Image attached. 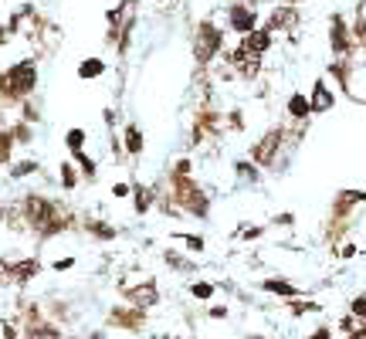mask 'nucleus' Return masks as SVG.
<instances>
[{
  "label": "nucleus",
  "mask_w": 366,
  "mask_h": 339,
  "mask_svg": "<svg viewBox=\"0 0 366 339\" xmlns=\"http://www.w3.org/2000/svg\"><path fill=\"white\" fill-rule=\"evenodd\" d=\"M17 207H21V217H24V228L30 234H38V241H51V238H61L65 231L78 228L75 214L65 204L48 197V194H38V190L24 194L17 201Z\"/></svg>",
  "instance_id": "nucleus-1"
},
{
  "label": "nucleus",
  "mask_w": 366,
  "mask_h": 339,
  "mask_svg": "<svg viewBox=\"0 0 366 339\" xmlns=\"http://www.w3.org/2000/svg\"><path fill=\"white\" fill-rule=\"evenodd\" d=\"M34 89H38V62L21 58V62H14L11 68L0 72V109L28 102Z\"/></svg>",
  "instance_id": "nucleus-2"
},
{
  "label": "nucleus",
  "mask_w": 366,
  "mask_h": 339,
  "mask_svg": "<svg viewBox=\"0 0 366 339\" xmlns=\"http://www.w3.org/2000/svg\"><path fill=\"white\" fill-rule=\"evenodd\" d=\"M170 197H173L180 214H190V217H197V221H207V217H211V197H207V190H204L194 177L170 173Z\"/></svg>",
  "instance_id": "nucleus-3"
},
{
  "label": "nucleus",
  "mask_w": 366,
  "mask_h": 339,
  "mask_svg": "<svg viewBox=\"0 0 366 339\" xmlns=\"http://www.w3.org/2000/svg\"><path fill=\"white\" fill-rule=\"evenodd\" d=\"M224 48V31L214 21H200L194 31V62L197 65H211Z\"/></svg>",
  "instance_id": "nucleus-4"
},
{
  "label": "nucleus",
  "mask_w": 366,
  "mask_h": 339,
  "mask_svg": "<svg viewBox=\"0 0 366 339\" xmlns=\"http://www.w3.org/2000/svg\"><path fill=\"white\" fill-rule=\"evenodd\" d=\"M112 329H126V333H143L146 329V309H136L129 306V302H122V306L109 309V319H106Z\"/></svg>",
  "instance_id": "nucleus-5"
},
{
  "label": "nucleus",
  "mask_w": 366,
  "mask_h": 339,
  "mask_svg": "<svg viewBox=\"0 0 366 339\" xmlns=\"http://www.w3.org/2000/svg\"><path fill=\"white\" fill-rule=\"evenodd\" d=\"M282 139H285V129H268V133L251 146V163H255V167H272L278 150H282Z\"/></svg>",
  "instance_id": "nucleus-6"
},
{
  "label": "nucleus",
  "mask_w": 366,
  "mask_h": 339,
  "mask_svg": "<svg viewBox=\"0 0 366 339\" xmlns=\"http://www.w3.org/2000/svg\"><path fill=\"white\" fill-rule=\"evenodd\" d=\"M122 299L136 309H152V306H160V289H156L152 278H146L139 285H122Z\"/></svg>",
  "instance_id": "nucleus-7"
},
{
  "label": "nucleus",
  "mask_w": 366,
  "mask_h": 339,
  "mask_svg": "<svg viewBox=\"0 0 366 339\" xmlns=\"http://www.w3.org/2000/svg\"><path fill=\"white\" fill-rule=\"evenodd\" d=\"M228 28L231 31H238L244 38V34L258 31V11L255 7H248V4H231L228 7Z\"/></svg>",
  "instance_id": "nucleus-8"
},
{
  "label": "nucleus",
  "mask_w": 366,
  "mask_h": 339,
  "mask_svg": "<svg viewBox=\"0 0 366 339\" xmlns=\"http://www.w3.org/2000/svg\"><path fill=\"white\" fill-rule=\"evenodd\" d=\"M268 48H272V31H268V28H258V31H251L241 38L238 55H244V58H261Z\"/></svg>",
  "instance_id": "nucleus-9"
},
{
  "label": "nucleus",
  "mask_w": 366,
  "mask_h": 339,
  "mask_svg": "<svg viewBox=\"0 0 366 339\" xmlns=\"http://www.w3.org/2000/svg\"><path fill=\"white\" fill-rule=\"evenodd\" d=\"M329 45H333V51L339 55V58H346V55L353 51L350 24H346L339 14H333V21H329Z\"/></svg>",
  "instance_id": "nucleus-10"
},
{
  "label": "nucleus",
  "mask_w": 366,
  "mask_h": 339,
  "mask_svg": "<svg viewBox=\"0 0 366 339\" xmlns=\"http://www.w3.org/2000/svg\"><path fill=\"white\" fill-rule=\"evenodd\" d=\"M78 228H82L85 234H92L95 241H112V238L119 234L109 221H102V217H82V221H78Z\"/></svg>",
  "instance_id": "nucleus-11"
},
{
  "label": "nucleus",
  "mask_w": 366,
  "mask_h": 339,
  "mask_svg": "<svg viewBox=\"0 0 366 339\" xmlns=\"http://www.w3.org/2000/svg\"><path fill=\"white\" fill-rule=\"evenodd\" d=\"M143 146H146L143 129H139L136 123L122 126V153H126V156H139V153H143Z\"/></svg>",
  "instance_id": "nucleus-12"
},
{
  "label": "nucleus",
  "mask_w": 366,
  "mask_h": 339,
  "mask_svg": "<svg viewBox=\"0 0 366 339\" xmlns=\"http://www.w3.org/2000/svg\"><path fill=\"white\" fill-rule=\"evenodd\" d=\"M309 102H312V116H316V112H329V109L336 106V95L329 92V85L319 78V82L312 85V99H309Z\"/></svg>",
  "instance_id": "nucleus-13"
},
{
  "label": "nucleus",
  "mask_w": 366,
  "mask_h": 339,
  "mask_svg": "<svg viewBox=\"0 0 366 339\" xmlns=\"http://www.w3.org/2000/svg\"><path fill=\"white\" fill-rule=\"evenodd\" d=\"M261 289H265V292H272V295H278V299H299V295H302L292 282H285V278H265V282H261Z\"/></svg>",
  "instance_id": "nucleus-14"
},
{
  "label": "nucleus",
  "mask_w": 366,
  "mask_h": 339,
  "mask_svg": "<svg viewBox=\"0 0 366 339\" xmlns=\"http://www.w3.org/2000/svg\"><path fill=\"white\" fill-rule=\"evenodd\" d=\"M152 201H156V190L143 184H133V207H136V214H150Z\"/></svg>",
  "instance_id": "nucleus-15"
},
{
  "label": "nucleus",
  "mask_w": 366,
  "mask_h": 339,
  "mask_svg": "<svg viewBox=\"0 0 366 339\" xmlns=\"http://www.w3.org/2000/svg\"><path fill=\"white\" fill-rule=\"evenodd\" d=\"M366 204V190H339L336 197V214H350V207Z\"/></svg>",
  "instance_id": "nucleus-16"
},
{
  "label": "nucleus",
  "mask_w": 366,
  "mask_h": 339,
  "mask_svg": "<svg viewBox=\"0 0 366 339\" xmlns=\"http://www.w3.org/2000/svg\"><path fill=\"white\" fill-rule=\"evenodd\" d=\"M295 21H299V17H295V11H292V7H278V11L268 17V24H265V28L274 34V31H282V28H292Z\"/></svg>",
  "instance_id": "nucleus-17"
},
{
  "label": "nucleus",
  "mask_w": 366,
  "mask_h": 339,
  "mask_svg": "<svg viewBox=\"0 0 366 339\" xmlns=\"http://www.w3.org/2000/svg\"><path fill=\"white\" fill-rule=\"evenodd\" d=\"M234 173H238V180L248 184V187L261 184V173H258V167H255L251 160H238V163H234Z\"/></svg>",
  "instance_id": "nucleus-18"
},
{
  "label": "nucleus",
  "mask_w": 366,
  "mask_h": 339,
  "mask_svg": "<svg viewBox=\"0 0 366 339\" xmlns=\"http://www.w3.org/2000/svg\"><path fill=\"white\" fill-rule=\"evenodd\" d=\"M14 150H17V143H14L11 126H7V129L0 126V167H4V163H14Z\"/></svg>",
  "instance_id": "nucleus-19"
},
{
  "label": "nucleus",
  "mask_w": 366,
  "mask_h": 339,
  "mask_svg": "<svg viewBox=\"0 0 366 339\" xmlns=\"http://www.w3.org/2000/svg\"><path fill=\"white\" fill-rule=\"evenodd\" d=\"M289 116H292V119H299V123H302V119H309V116H312V102H309L302 92H295L289 99Z\"/></svg>",
  "instance_id": "nucleus-20"
},
{
  "label": "nucleus",
  "mask_w": 366,
  "mask_h": 339,
  "mask_svg": "<svg viewBox=\"0 0 366 339\" xmlns=\"http://www.w3.org/2000/svg\"><path fill=\"white\" fill-rule=\"evenodd\" d=\"M58 177H61V187H65V190H75V187L82 184V173H78V167L72 160H65L58 167Z\"/></svg>",
  "instance_id": "nucleus-21"
},
{
  "label": "nucleus",
  "mask_w": 366,
  "mask_h": 339,
  "mask_svg": "<svg viewBox=\"0 0 366 339\" xmlns=\"http://www.w3.org/2000/svg\"><path fill=\"white\" fill-rule=\"evenodd\" d=\"M106 75V62L102 58H85V62L78 65V78H85V82H92V78Z\"/></svg>",
  "instance_id": "nucleus-22"
},
{
  "label": "nucleus",
  "mask_w": 366,
  "mask_h": 339,
  "mask_svg": "<svg viewBox=\"0 0 366 339\" xmlns=\"http://www.w3.org/2000/svg\"><path fill=\"white\" fill-rule=\"evenodd\" d=\"M41 170V163L38 160H14L11 163V180H24V177H34Z\"/></svg>",
  "instance_id": "nucleus-23"
},
{
  "label": "nucleus",
  "mask_w": 366,
  "mask_h": 339,
  "mask_svg": "<svg viewBox=\"0 0 366 339\" xmlns=\"http://www.w3.org/2000/svg\"><path fill=\"white\" fill-rule=\"evenodd\" d=\"M72 163H75L78 170H82V177L85 180H95V173H99V167H95V160H92L85 150H78V153H72Z\"/></svg>",
  "instance_id": "nucleus-24"
},
{
  "label": "nucleus",
  "mask_w": 366,
  "mask_h": 339,
  "mask_svg": "<svg viewBox=\"0 0 366 339\" xmlns=\"http://www.w3.org/2000/svg\"><path fill=\"white\" fill-rule=\"evenodd\" d=\"M163 262H167L173 272H194V268H197L190 258H183L180 251H173V248H167V251H163Z\"/></svg>",
  "instance_id": "nucleus-25"
},
{
  "label": "nucleus",
  "mask_w": 366,
  "mask_h": 339,
  "mask_svg": "<svg viewBox=\"0 0 366 339\" xmlns=\"http://www.w3.org/2000/svg\"><path fill=\"white\" fill-rule=\"evenodd\" d=\"M85 139H89V133H85V129H68V133H65V146H68V153L85 150Z\"/></svg>",
  "instance_id": "nucleus-26"
},
{
  "label": "nucleus",
  "mask_w": 366,
  "mask_h": 339,
  "mask_svg": "<svg viewBox=\"0 0 366 339\" xmlns=\"http://www.w3.org/2000/svg\"><path fill=\"white\" fill-rule=\"evenodd\" d=\"M11 133H14V143H17V146H28L30 139H34V129H30V123H24V119L11 126Z\"/></svg>",
  "instance_id": "nucleus-27"
},
{
  "label": "nucleus",
  "mask_w": 366,
  "mask_h": 339,
  "mask_svg": "<svg viewBox=\"0 0 366 339\" xmlns=\"http://www.w3.org/2000/svg\"><path fill=\"white\" fill-rule=\"evenodd\" d=\"M214 292H217V289H214L211 282H194V285H190V295H194L197 302H207V299H214Z\"/></svg>",
  "instance_id": "nucleus-28"
},
{
  "label": "nucleus",
  "mask_w": 366,
  "mask_h": 339,
  "mask_svg": "<svg viewBox=\"0 0 366 339\" xmlns=\"http://www.w3.org/2000/svg\"><path fill=\"white\" fill-rule=\"evenodd\" d=\"M177 238H180L183 245H187V251H194V255H200V251L207 248V241H204L200 234H177Z\"/></svg>",
  "instance_id": "nucleus-29"
},
{
  "label": "nucleus",
  "mask_w": 366,
  "mask_h": 339,
  "mask_svg": "<svg viewBox=\"0 0 366 339\" xmlns=\"http://www.w3.org/2000/svg\"><path fill=\"white\" fill-rule=\"evenodd\" d=\"M17 109H21V119H24V123H30V126L38 123V119H41V112H38V106H34L30 99H28V102H21Z\"/></svg>",
  "instance_id": "nucleus-30"
},
{
  "label": "nucleus",
  "mask_w": 366,
  "mask_h": 339,
  "mask_svg": "<svg viewBox=\"0 0 366 339\" xmlns=\"http://www.w3.org/2000/svg\"><path fill=\"white\" fill-rule=\"evenodd\" d=\"M350 316H356V319H363L366 323V295H356L350 302Z\"/></svg>",
  "instance_id": "nucleus-31"
},
{
  "label": "nucleus",
  "mask_w": 366,
  "mask_h": 339,
  "mask_svg": "<svg viewBox=\"0 0 366 339\" xmlns=\"http://www.w3.org/2000/svg\"><path fill=\"white\" fill-rule=\"evenodd\" d=\"M190 170H194V163L183 156V160H177V163H173V170H170V173H177V177H190Z\"/></svg>",
  "instance_id": "nucleus-32"
},
{
  "label": "nucleus",
  "mask_w": 366,
  "mask_h": 339,
  "mask_svg": "<svg viewBox=\"0 0 366 339\" xmlns=\"http://www.w3.org/2000/svg\"><path fill=\"white\" fill-rule=\"evenodd\" d=\"M305 312H319V302H295L292 316H305Z\"/></svg>",
  "instance_id": "nucleus-33"
},
{
  "label": "nucleus",
  "mask_w": 366,
  "mask_h": 339,
  "mask_svg": "<svg viewBox=\"0 0 366 339\" xmlns=\"http://www.w3.org/2000/svg\"><path fill=\"white\" fill-rule=\"evenodd\" d=\"M51 268H55V272H68V268H75V258H72V255H68V258H58Z\"/></svg>",
  "instance_id": "nucleus-34"
},
{
  "label": "nucleus",
  "mask_w": 366,
  "mask_h": 339,
  "mask_svg": "<svg viewBox=\"0 0 366 339\" xmlns=\"http://www.w3.org/2000/svg\"><path fill=\"white\" fill-rule=\"evenodd\" d=\"M129 194H133V187H129V184H116V187H112V197H119V201H122V197H129Z\"/></svg>",
  "instance_id": "nucleus-35"
},
{
  "label": "nucleus",
  "mask_w": 366,
  "mask_h": 339,
  "mask_svg": "<svg viewBox=\"0 0 366 339\" xmlns=\"http://www.w3.org/2000/svg\"><path fill=\"white\" fill-rule=\"evenodd\" d=\"M0 329H4V339H17V326L14 323H7V319H4V326H0Z\"/></svg>",
  "instance_id": "nucleus-36"
},
{
  "label": "nucleus",
  "mask_w": 366,
  "mask_h": 339,
  "mask_svg": "<svg viewBox=\"0 0 366 339\" xmlns=\"http://www.w3.org/2000/svg\"><path fill=\"white\" fill-rule=\"evenodd\" d=\"M309 339H333V329H329V326H319V329H316Z\"/></svg>",
  "instance_id": "nucleus-37"
},
{
  "label": "nucleus",
  "mask_w": 366,
  "mask_h": 339,
  "mask_svg": "<svg viewBox=\"0 0 366 339\" xmlns=\"http://www.w3.org/2000/svg\"><path fill=\"white\" fill-rule=\"evenodd\" d=\"M241 238L244 241H255V238H261V228H241Z\"/></svg>",
  "instance_id": "nucleus-38"
},
{
  "label": "nucleus",
  "mask_w": 366,
  "mask_h": 339,
  "mask_svg": "<svg viewBox=\"0 0 366 339\" xmlns=\"http://www.w3.org/2000/svg\"><path fill=\"white\" fill-rule=\"evenodd\" d=\"M11 38H14V34H11V28H7V24H0V48L7 45Z\"/></svg>",
  "instance_id": "nucleus-39"
},
{
  "label": "nucleus",
  "mask_w": 366,
  "mask_h": 339,
  "mask_svg": "<svg viewBox=\"0 0 366 339\" xmlns=\"http://www.w3.org/2000/svg\"><path fill=\"white\" fill-rule=\"evenodd\" d=\"M224 316H228V309H224V306H214L211 309V319H224Z\"/></svg>",
  "instance_id": "nucleus-40"
},
{
  "label": "nucleus",
  "mask_w": 366,
  "mask_h": 339,
  "mask_svg": "<svg viewBox=\"0 0 366 339\" xmlns=\"http://www.w3.org/2000/svg\"><path fill=\"white\" fill-rule=\"evenodd\" d=\"M356 255V245H343V258H353Z\"/></svg>",
  "instance_id": "nucleus-41"
},
{
  "label": "nucleus",
  "mask_w": 366,
  "mask_h": 339,
  "mask_svg": "<svg viewBox=\"0 0 366 339\" xmlns=\"http://www.w3.org/2000/svg\"><path fill=\"white\" fill-rule=\"evenodd\" d=\"M4 217H7V204L0 201V224H4Z\"/></svg>",
  "instance_id": "nucleus-42"
},
{
  "label": "nucleus",
  "mask_w": 366,
  "mask_h": 339,
  "mask_svg": "<svg viewBox=\"0 0 366 339\" xmlns=\"http://www.w3.org/2000/svg\"><path fill=\"white\" fill-rule=\"evenodd\" d=\"M0 123H4V109H0Z\"/></svg>",
  "instance_id": "nucleus-43"
},
{
  "label": "nucleus",
  "mask_w": 366,
  "mask_h": 339,
  "mask_svg": "<svg viewBox=\"0 0 366 339\" xmlns=\"http://www.w3.org/2000/svg\"><path fill=\"white\" fill-rule=\"evenodd\" d=\"M248 339H265V336H248Z\"/></svg>",
  "instance_id": "nucleus-44"
}]
</instances>
